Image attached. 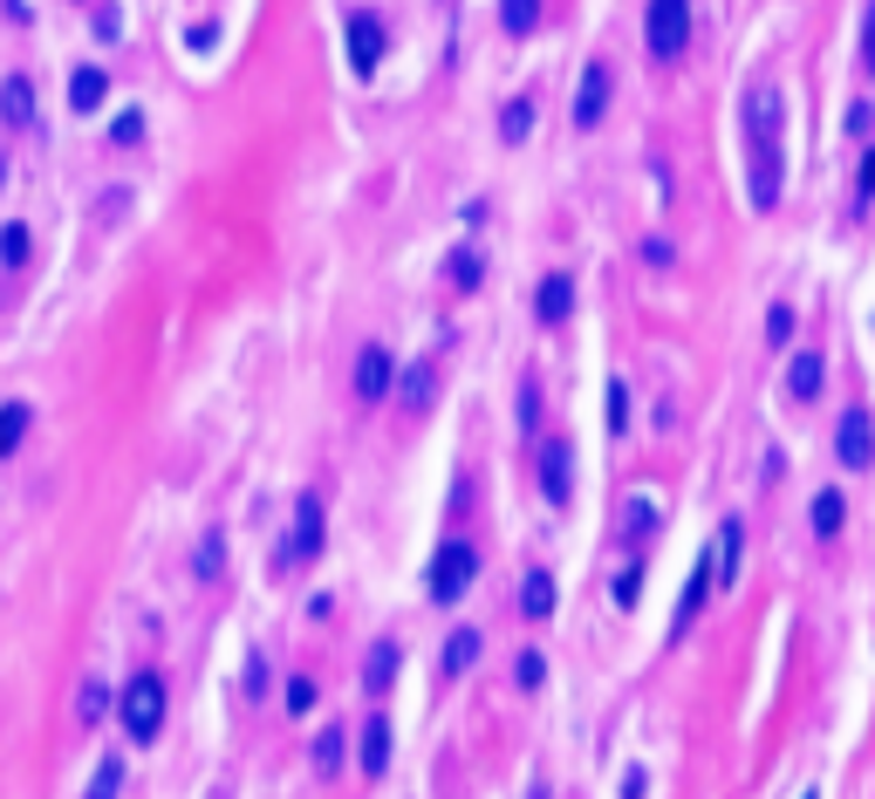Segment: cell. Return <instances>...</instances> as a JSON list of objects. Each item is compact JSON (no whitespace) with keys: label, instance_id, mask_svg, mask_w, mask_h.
I'll list each match as a JSON object with an SVG mask.
<instances>
[{"label":"cell","instance_id":"1","mask_svg":"<svg viewBox=\"0 0 875 799\" xmlns=\"http://www.w3.org/2000/svg\"><path fill=\"white\" fill-rule=\"evenodd\" d=\"M739 137H745V198L752 212H773L786 191V96L773 83H752L739 96Z\"/></svg>","mask_w":875,"mask_h":799},{"label":"cell","instance_id":"2","mask_svg":"<svg viewBox=\"0 0 875 799\" xmlns=\"http://www.w3.org/2000/svg\"><path fill=\"white\" fill-rule=\"evenodd\" d=\"M116 725H124L131 745H151L157 731H165V676L137 670L124 691H116Z\"/></svg>","mask_w":875,"mask_h":799},{"label":"cell","instance_id":"3","mask_svg":"<svg viewBox=\"0 0 875 799\" xmlns=\"http://www.w3.org/2000/svg\"><path fill=\"white\" fill-rule=\"evenodd\" d=\"M644 49L657 69H678L691 55V0H650L644 8Z\"/></svg>","mask_w":875,"mask_h":799},{"label":"cell","instance_id":"4","mask_svg":"<svg viewBox=\"0 0 875 799\" xmlns=\"http://www.w3.org/2000/svg\"><path fill=\"white\" fill-rule=\"evenodd\" d=\"M322 540H329V506H322V492H301V499H295V527H288V540L274 547V574L308 568L315 553H322Z\"/></svg>","mask_w":875,"mask_h":799},{"label":"cell","instance_id":"5","mask_svg":"<svg viewBox=\"0 0 875 799\" xmlns=\"http://www.w3.org/2000/svg\"><path fill=\"white\" fill-rule=\"evenodd\" d=\"M472 581H480V547L472 540H437L431 568H424V594L431 602H459Z\"/></svg>","mask_w":875,"mask_h":799},{"label":"cell","instance_id":"6","mask_svg":"<svg viewBox=\"0 0 875 799\" xmlns=\"http://www.w3.org/2000/svg\"><path fill=\"white\" fill-rule=\"evenodd\" d=\"M342 34H349V69H356V75H377V62L390 55V28H383V14H370V8H349Z\"/></svg>","mask_w":875,"mask_h":799},{"label":"cell","instance_id":"7","mask_svg":"<svg viewBox=\"0 0 875 799\" xmlns=\"http://www.w3.org/2000/svg\"><path fill=\"white\" fill-rule=\"evenodd\" d=\"M397 355L383 342H363L356 349V404H383V396H397Z\"/></svg>","mask_w":875,"mask_h":799},{"label":"cell","instance_id":"8","mask_svg":"<svg viewBox=\"0 0 875 799\" xmlns=\"http://www.w3.org/2000/svg\"><path fill=\"white\" fill-rule=\"evenodd\" d=\"M834 458H842V471H875V417L862 404L842 411V424H834Z\"/></svg>","mask_w":875,"mask_h":799},{"label":"cell","instance_id":"9","mask_svg":"<svg viewBox=\"0 0 875 799\" xmlns=\"http://www.w3.org/2000/svg\"><path fill=\"white\" fill-rule=\"evenodd\" d=\"M609 96H616V75H609V62H588L581 69V83H575V131H595L609 116Z\"/></svg>","mask_w":875,"mask_h":799},{"label":"cell","instance_id":"10","mask_svg":"<svg viewBox=\"0 0 875 799\" xmlns=\"http://www.w3.org/2000/svg\"><path fill=\"white\" fill-rule=\"evenodd\" d=\"M541 492H547V506L575 499V445H568V437H547V445H541Z\"/></svg>","mask_w":875,"mask_h":799},{"label":"cell","instance_id":"11","mask_svg":"<svg viewBox=\"0 0 875 799\" xmlns=\"http://www.w3.org/2000/svg\"><path fill=\"white\" fill-rule=\"evenodd\" d=\"M711 594H719V561H711V553H698V568H691V581H684V594H678V615H670V635H684Z\"/></svg>","mask_w":875,"mask_h":799},{"label":"cell","instance_id":"12","mask_svg":"<svg viewBox=\"0 0 875 799\" xmlns=\"http://www.w3.org/2000/svg\"><path fill=\"white\" fill-rule=\"evenodd\" d=\"M821 390H827V355L821 349H793V363H786V404H814Z\"/></svg>","mask_w":875,"mask_h":799},{"label":"cell","instance_id":"13","mask_svg":"<svg viewBox=\"0 0 875 799\" xmlns=\"http://www.w3.org/2000/svg\"><path fill=\"white\" fill-rule=\"evenodd\" d=\"M534 314H541V329H562L568 314H575V273H562V267H554L547 281L534 288Z\"/></svg>","mask_w":875,"mask_h":799},{"label":"cell","instance_id":"14","mask_svg":"<svg viewBox=\"0 0 875 799\" xmlns=\"http://www.w3.org/2000/svg\"><path fill=\"white\" fill-rule=\"evenodd\" d=\"M103 103H110V69L103 62H83V69L69 75V110L75 116H96Z\"/></svg>","mask_w":875,"mask_h":799},{"label":"cell","instance_id":"15","mask_svg":"<svg viewBox=\"0 0 875 799\" xmlns=\"http://www.w3.org/2000/svg\"><path fill=\"white\" fill-rule=\"evenodd\" d=\"M0 124L8 131H28L34 124V83L14 69V75H0Z\"/></svg>","mask_w":875,"mask_h":799},{"label":"cell","instance_id":"16","mask_svg":"<svg viewBox=\"0 0 875 799\" xmlns=\"http://www.w3.org/2000/svg\"><path fill=\"white\" fill-rule=\"evenodd\" d=\"M807 519H814L821 540H842V527H848V492H842V486H821L814 506H807Z\"/></svg>","mask_w":875,"mask_h":799},{"label":"cell","instance_id":"17","mask_svg":"<svg viewBox=\"0 0 875 799\" xmlns=\"http://www.w3.org/2000/svg\"><path fill=\"white\" fill-rule=\"evenodd\" d=\"M431 396H437V363H411L404 383H397V404H404L411 417H424V411H431Z\"/></svg>","mask_w":875,"mask_h":799},{"label":"cell","instance_id":"18","mask_svg":"<svg viewBox=\"0 0 875 799\" xmlns=\"http://www.w3.org/2000/svg\"><path fill=\"white\" fill-rule=\"evenodd\" d=\"M397 663H404V650H397L390 635H383V643H370V656H363V691L370 697H383L397 684Z\"/></svg>","mask_w":875,"mask_h":799},{"label":"cell","instance_id":"19","mask_svg":"<svg viewBox=\"0 0 875 799\" xmlns=\"http://www.w3.org/2000/svg\"><path fill=\"white\" fill-rule=\"evenodd\" d=\"M711 561H719V588L739 581V561H745V519H725V527H719V547H711Z\"/></svg>","mask_w":875,"mask_h":799},{"label":"cell","instance_id":"20","mask_svg":"<svg viewBox=\"0 0 875 799\" xmlns=\"http://www.w3.org/2000/svg\"><path fill=\"white\" fill-rule=\"evenodd\" d=\"M554 602H562V588H554V574H547V568H534V574L521 581V615H527V622H547V615H554Z\"/></svg>","mask_w":875,"mask_h":799},{"label":"cell","instance_id":"21","mask_svg":"<svg viewBox=\"0 0 875 799\" xmlns=\"http://www.w3.org/2000/svg\"><path fill=\"white\" fill-rule=\"evenodd\" d=\"M356 751H363V772L383 779V772H390V717H370L363 738H356Z\"/></svg>","mask_w":875,"mask_h":799},{"label":"cell","instance_id":"22","mask_svg":"<svg viewBox=\"0 0 875 799\" xmlns=\"http://www.w3.org/2000/svg\"><path fill=\"white\" fill-rule=\"evenodd\" d=\"M480 650H486L480 629H452V643H445V656H437V670H445V676H465L472 663H480Z\"/></svg>","mask_w":875,"mask_h":799},{"label":"cell","instance_id":"23","mask_svg":"<svg viewBox=\"0 0 875 799\" xmlns=\"http://www.w3.org/2000/svg\"><path fill=\"white\" fill-rule=\"evenodd\" d=\"M308 758H315V772H322V779H336V772H342V758H349V731H342V725L315 731V751H308Z\"/></svg>","mask_w":875,"mask_h":799},{"label":"cell","instance_id":"24","mask_svg":"<svg viewBox=\"0 0 875 799\" xmlns=\"http://www.w3.org/2000/svg\"><path fill=\"white\" fill-rule=\"evenodd\" d=\"M28 424H34V411L21 404V396H14V404H0V458H14V452H21Z\"/></svg>","mask_w":875,"mask_h":799},{"label":"cell","instance_id":"25","mask_svg":"<svg viewBox=\"0 0 875 799\" xmlns=\"http://www.w3.org/2000/svg\"><path fill=\"white\" fill-rule=\"evenodd\" d=\"M445 281H452L459 294H472V288H480V281H486V260H480V253H472V247H459V253L445 260Z\"/></svg>","mask_w":875,"mask_h":799},{"label":"cell","instance_id":"26","mask_svg":"<svg viewBox=\"0 0 875 799\" xmlns=\"http://www.w3.org/2000/svg\"><path fill=\"white\" fill-rule=\"evenodd\" d=\"M657 519H663V512H657V499L636 492V499L622 506V533H629V540H650V533H657Z\"/></svg>","mask_w":875,"mask_h":799},{"label":"cell","instance_id":"27","mask_svg":"<svg viewBox=\"0 0 875 799\" xmlns=\"http://www.w3.org/2000/svg\"><path fill=\"white\" fill-rule=\"evenodd\" d=\"M527 131H534V96H513L506 116H500V137L506 144H527Z\"/></svg>","mask_w":875,"mask_h":799},{"label":"cell","instance_id":"28","mask_svg":"<svg viewBox=\"0 0 875 799\" xmlns=\"http://www.w3.org/2000/svg\"><path fill=\"white\" fill-rule=\"evenodd\" d=\"M500 28L506 34H534L541 28V0H500Z\"/></svg>","mask_w":875,"mask_h":799},{"label":"cell","instance_id":"29","mask_svg":"<svg viewBox=\"0 0 875 799\" xmlns=\"http://www.w3.org/2000/svg\"><path fill=\"white\" fill-rule=\"evenodd\" d=\"M0 267H8V273H21V267H28V226H21V219L0 226Z\"/></svg>","mask_w":875,"mask_h":799},{"label":"cell","instance_id":"30","mask_svg":"<svg viewBox=\"0 0 875 799\" xmlns=\"http://www.w3.org/2000/svg\"><path fill=\"white\" fill-rule=\"evenodd\" d=\"M513 684H521V691H541V684H547V656H541V650H521V663H513Z\"/></svg>","mask_w":875,"mask_h":799},{"label":"cell","instance_id":"31","mask_svg":"<svg viewBox=\"0 0 875 799\" xmlns=\"http://www.w3.org/2000/svg\"><path fill=\"white\" fill-rule=\"evenodd\" d=\"M116 792H124V758H103L90 779V799H116Z\"/></svg>","mask_w":875,"mask_h":799},{"label":"cell","instance_id":"32","mask_svg":"<svg viewBox=\"0 0 875 799\" xmlns=\"http://www.w3.org/2000/svg\"><path fill=\"white\" fill-rule=\"evenodd\" d=\"M793 329H801V322H793V308H786V301H773V308H766V342H773V349H786V342H793Z\"/></svg>","mask_w":875,"mask_h":799},{"label":"cell","instance_id":"33","mask_svg":"<svg viewBox=\"0 0 875 799\" xmlns=\"http://www.w3.org/2000/svg\"><path fill=\"white\" fill-rule=\"evenodd\" d=\"M226 568V533H206V540H198V581H213Z\"/></svg>","mask_w":875,"mask_h":799},{"label":"cell","instance_id":"34","mask_svg":"<svg viewBox=\"0 0 875 799\" xmlns=\"http://www.w3.org/2000/svg\"><path fill=\"white\" fill-rule=\"evenodd\" d=\"M103 710H110V691H103L96 676H90V684H83V697H75V717H83V725H96Z\"/></svg>","mask_w":875,"mask_h":799},{"label":"cell","instance_id":"35","mask_svg":"<svg viewBox=\"0 0 875 799\" xmlns=\"http://www.w3.org/2000/svg\"><path fill=\"white\" fill-rule=\"evenodd\" d=\"M636 602H644V568L629 561V568L616 574V609H636Z\"/></svg>","mask_w":875,"mask_h":799},{"label":"cell","instance_id":"36","mask_svg":"<svg viewBox=\"0 0 875 799\" xmlns=\"http://www.w3.org/2000/svg\"><path fill=\"white\" fill-rule=\"evenodd\" d=\"M315 697H322V691H315V676H288V710H295V717H308Z\"/></svg>","mask_w":875,"mask_h":799},{"label":"cell","instance_id":"37","mask_svg":"<svg viewBox=\"0 0 875 799\" xmlns=\"http://www.w3.org/2000/svg\"><path fill=\"white\" fill-rule=\"evenodd\" d=\"M609 430H616V437L629 430V383H622V376L609 383Z\"/></svg>","mask_w":875,"mask_h":799},{"label":"cell","instance_id":"38","mask_svg":"<svg viewBox=\"0 0 875 799\" xmlns=\"http://www.w3.org/2000/svg\"><path fill=\"white\" fill-rule=\"evenodd\" d=\"M868 131H875V110H868V103H848V137L868 144Z\"/></svg>","mask_w":875,"mask_h":799},{"label":"cell","instance_id":"39","mask_svg":"<svg viewBox=\"0 0 875 799\" xmlns=\"http://www.w3.org/2000/svg\"><path fill=\"white\" fill-rule=\"evenodd\" d=\"M855 191H862V206H868V198H875V144L862 151V172H855Z\"/></svg>","mask_w":875,"mask_h":799},{"label":"cell","instance_id":"40","mask_svg":"<svg viewBox=\"0 0 875 799\" xmlns=\"http://www.w3.org/2000/svg\"><path fill=\"white\" fill-rule=\"evenodd\" d=\"M124 34V21H116V8H96V42H116Z\"/></svg>","mask_w":875,"mask_h":799},{"label":"cell","instance_id":"41","mask_svg":"<svg viewBox=\"0 0 875 799\" xmlns=\"http://www.w3.org/2000/svg\"><path fill=\"white\" fill-rule=\"evenodd\" d=\"M862 69H875V0H868V21H862Z\"/></svg>","mask_w":875,"mask_h":799},{"label":"cell","instance_id":"42","mask_svg":"<svg viewBox=\"0 0 875 799\" xmlns=\"http://www.w3.org/2000/svg\"><path fill=\"white\" fill-rule=\"evenodd\" d=\"M110 137H116V144H137V137H144V116H116Z\"/></svg>","mask_w":875,"mask_h":799},{"label":"cell","instance_id":"43","mask_svg":"<svg viewBox=\"0 0 875 799\" xmlns=\"http://www.w3.org/2000/svg\"><path fill=\"white\" fill-rule=\"evenodd\" d=\"M644 786H650V779H644V772H636V766L622 772V799H644Z\"/></svg>","mask_w":875,"mask_h":799},{"label":"cell","instance_id":"44","mask_svg":"<svg viewBox=\"0 0 875 799\" xmlns=\"http://www.w3.org/2000/svg\"><path fill=\"white\" fill-rule=\"evenodd\" d=\"M807 799H821V792H807Z\"/></svg>","mask_w":875,"mask_h":799}]
</instances>
